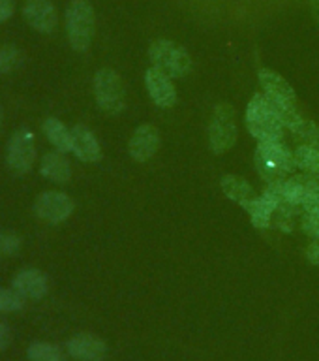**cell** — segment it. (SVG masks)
<instances>
[{
	"mask_svg": "<svg viewBox=\"0 0 319 361\" xmlns=\"http://www.w3.org/2000/svg\"><path fill=\"white\" fill-rule=\"evenodd\" d=\"M246 128L252 134V137L263 143V141H280L284 135V124L278 118L276 111L270 106L267 94L252 96V100L246 107Z\"/></svg>",
	"mask_w": 319,
	"mask_h": 361,
	"instance_id": "obj_1",
	"label": "cell"
},
{
	"mask_svg": "<svg viewBox=\"0 0 319 361\" xmlns=\"http://www.w3.org/2000/svg\"><path fill=\"white\" fill-rule=\"evenodd\" d=\"M256 169L267 183L287 179L297 168L293 152L280 141H263L256 147Z\"/></svg>",
	"mask_w": 319,
	"mask_h": 361,
	"instance_id": "obj_2",
	"label": "cell"
},
{
	"mask_svg": "<svg viewBox=\"0 0 319 361\" xmlns=\"http://www.w3.org/2000/svg\"><path fill=\"white\" fill-rule=\"evenodd\" d=\"M94 10L87 0H72L66 8V36L73 51L85 53L94 36Z\"/></svg>",
	"mask_w": 319,
	"mask_h": 361,
	"instance_id": "obj_3",
	"label": "cell"
},
{
	"mask_svg": "<svg viewBox=\"0 0 319 361\" xmlns=\"http://www.w3.org/2000/svg\"><path fill=\"white\" fill-rule=\"evenodd\" d=\"M149 59L152 66L169 78H186L192 72V56L182 45L171 39H156L149 47Z\"/></svg>",
	"mask_w": 319,
	"mask_h": 361,
	"instance_id": "obj_4",
	"label": "cell"
},
{
	"mask_svg": "<svg viewBox=\"0 0 319 361\" xmlns=\"http://www.w3.org/2000/svg\"><path fill=\"white\" fill-rule=\"evenodd\" d=\"M94 98L101 111L107 115H118L124 109L123 79L113 68H101L94 75Z\"/></svg>",
	"mask_w": 319,
	"mask_h": 361,
	"instance_id": "obj_5",
	"label": "cell"
},
{
	"mask_svg": "<svg viewBox=\"0 0 319 361\" xmlns=\"http://www.w3.org/2000/svg\"><path fill=\"white\" fill-rule=\"evenodd\" d=\"M237 141L235 109L230 104H218L214 107L208 124V145L214 154L230 151Z\"/></svg>",
	"mask_w": 319,
	"mask_h": 361,
	"instance_id": "obj_6",
	"label": "cell"
},
{
	"mask_svg": "<svg viewBox=\"0 0 319 361\" xmlns=\"http://www.w3.org/2000/svg\"><path fill=\"white\" fill-rule=\"evenodd\" d=\"M36 162V140L28 128H19L8 141L6 164L17 175L28 173Z\"/></svg>",
	"mask_w": 319,
	"mask_h": 361,
	"instance_id": "obj_7",
	"label": "cell"
},
{
	"mask_svg": "<svg viewBox=\"0 0 319 361\" xmlns=\"http://www.w3.org/2000/svg\"><path fill=\"white\" fill-rule=\"evenodd\" d=\"M34 214L47 224H61L72 216L75 203L64 192H42L34 202Z\"/></svg>",
	"mask_w": 319,
	"mask_h": 361,
	"instance_id": "obj_8",
	"label": "cell"
},
{
	"mask_svg": "<svg viewBox=\"0 0 319 361\" xmlns=\"http://www.w3.org/2000/svg\"><path fill=\"white\" fill-rule=\"evenodd\" d=\"M11 288L15 290L23 299H32L39 301L44 299L49 292V279L44 271L36 269V267H25L13 276Z\"/></svg>",
	"mask_w": 319,
	"mask_h": 361,
	"instance_id": "obj_9",
	"label": "cell"
},
{
	"mask_svg": "<svg viewBox=\"0 0 319 361\" xmlns=\"http://www.w3.org/2000/svg\"><path fill=\"white\" fill-rule=\"evenodd\" d=\"M66 352L77 361H104L107 355V344L94 333H77L68 338Z\"/></svg>",
	"mask_w": 319,
	"mask_h": 361,
	"instance_id": "obj_10",
	"label": "cell"
},
{
	"mask_svg": "<svg viewBox=\"0 0 319 361\" xmlns=\"http://www.w3.org/2000/svg\"><path fill=\"white\" fill-rule=\"evenodd\" d=\"M23 17L39 34H51L58 23V13L51 0H28L23 8Z\"/></svg>",
	"mask_w": 319,
	"mask_h": 361,
	"instance_id": "obj_11",
	"label": "cell"
},
{
	"mask_svg": "<svg viewBox=\"0 0 319 361\" xmlns=\"http://www.w3.org/2000/svg\"><path fill=\"white\" fill-rule=\"evenodd\" d=\"M160 130L154 124H141L130 137L128 152L135 162H146L151 160L160 149Z\"/></svg>",
	"mask_w": 319,
	"mask_h": 361,
	"instance_id": "obj_12",
	"label": "cell"
},
{
	"mask_svg": "<svg viewBox=\"0 0 319 361\" xmlns=\"http://www.w3.org/2000/svg\"><path fill=\"white\" fill-rule=\"evenodd\" d=\"M145 85L151 100L162 109H169L177 104V90L168 73L160 72L158 68L151 66L145 72Z\"/></svg>",
	"mask_w": 319,
	"mask_h": 361,
	"instance_id": "obj_13",
	"label": "cell"
},
{
	"mask_svg": "<svg viewBox=\"0 0 319 361\" xmlns=\"http://www.w3.org/2000/svg\"><path fill=\"white\" fill-rule=\"evenodd\" d=\"M72 152L81 162L94 164L101 160L100 141L96 140L94 132L89 126L75 124L72 128Z\"/></svg>",
	"mask_w": 319,
	"mask_h": 361,
	"instance_id": "obj_14",
	"label": "cell"
},
{
	"mask_svg": "<svg viewBox=\"0 0 319 361\" xmlns=\"http://www.w3.org/2000/svg\"><path fill=\"white\" fill-rule=\"evenodd\" d=\"M258 79L259 85H261V89L265 90V94L273 98L276 102H282V104H289V106H295V102H297V96H295V90L289 83H287L286 79L282 78L280 73L273 72V70H259L258 72Z\"/></svg>",
	"mask_w": 319,
	"mask_h": 361,
	"instance_id": "obj_15",
	"label": "cell"
},
{
	"mask_svg": "<svg viewBox=\"0 0 319 361\" xmlns=\"http://www.w3.org/2000/svg\"><path fill=\"white\" fill-rule=\"evenodd\" d=\"M39 173L51 183L66 185L68 180L72 179V164L66 158V152L51 151L44 154L39 162Z\"/></svg>",
	"mask_w": 319,
	"mask_h": 361,
	"instance_id": "obj_16",
	"label": "cell"
},
{
	"mask_svg": "<svg viewBox=\"0 0 319 361\" xmlns=\"http://www.w3.org/2000/svg\"><path fill=\"white\" fill-rule=\"evenodd\" d=\"M319 183L318 179H312L308 175H293V177H287L284 180H278V185H280V192L284 200L287 203H292L295 207L303 209V203L308 196L310 188Z\"/></svg>",
	"mask_w": 319,
	"mask_h": 361,
	"instance_id": "obj_17",
	"label": "cell"
},
{
	"mask_svg": "<svg viewBox=\"0 0 319 361\" xmlns=\"http://www.w3.org/2000/svg\"><path fill=\"white\" fill-rule=\"evenodd\" d=\"M242 207L248 211L250 219H252V224L256 228H261V230L270 228V220H273V214H275L276 202L267 192H263L261 196H256L254 200L246 202Z\"/></svg>",
	"mask_w": 319,
	"mask_h": 361,
	"instance_id": "obj_18",
	"label": "cell"
},
{
	"mask_svg": "<svg viewBox=\"0 0 319 361\" xmlns=\"http://www.w3.org/2000/svg\"><path fill=\"white\" fill-rule=\"evenodd\" d=\"M45 137L51 145L55 147L56 151L70 152L72 151V130L68 128L66 124L55 117H47L42 124Z\"/></svg>",
	"mask_w": 319,
	"mask_h": 361,
	"instance_id": "obj_19",
	"label": "cell"
},
{
	"mask_svg": "<svg viewBox=\"0 0 319 361\" xmlns=\"http://www.w3.org/2000/svg\"><path fill=\"white\" fill-rule=\"evenodd\" d=\"M220 186H222L225 196L239 203V205H244V203L256 197L252 185L246 183L242 177H239V175H224L220 179Z\"/></svg>",
	"mask_w": 319,
	"mask_h": 361,
	"instance_id": "obj_20",
	"label": "cell"
},
{
	"mask_svg": "<svg viewBox=\"0 0 319 361\" xmlns=\"http://www.w3.org/2000/svg\"><path fill=\"white\" fill-rule=\"evenodd\" d=\"M297 168L304 175H308L312 179L319 180V151L310 145L297 147V151L293 152Z\"/></svg>",
	"mask_w": 319,
	"mask_h": 361,
	"instance_id": "obj_21",
	"label": "cell"
},
{
	"mask_svg": "<svg viewBox=\"0 0 319 361\" xmlns=\"http://www.w3.org/2000/svg\"><path fill=\"white\" fill-rule=\"evenodd\" d=\"M28 361H66V355L56 344L34 341L27 348Z\"/></svg>",
	"mask_w": 319,
	"mask_h": 361,
	"instance_id": "obj_22",
	"label": "cell"
},
{
	"mask_svg": "<svg viewBox=\"0 0 319 361\" xmlns=\"http://www.w3.org/2000/svg\"><path fill=\"white\" fill-rule=\"evenodd\" d=\"M299 209L301 207H295V205L287 202L278 203L275 209V214H273V220H270V228L289 233L293 230V216L299 213Z\"/></svg>",
	"mask_w": 319,
	"mask_h": 361,
	"instance_id": "obj_23",
	"label": "cell"
},
{
	"mask_svg": "<svg viewBox=\"0 0 319 361\" xmlns=\"http://www.w3.org/2000/svg\"><path fill=\"white\" fill-rule=\"evenodd\" d=\"M23 62H25V55L19 47L11 44L0 47V75L15 72L17 68L23 66Z\"/></svg>",
	"mask_w": 319,
	"mask_h": 361,
	"instance_id": "obj_24",
	"label": "cell"
},
{
	"mask_svg": "<svg viewBox=\"0 0 319 361\" xmlns=\"http://www.w3.org/2000/svg\"><path fill=\"white\" fill-rule=\"evenodd\" d=\"M25 301L13 288H0V314L17 312L25 307Z\"/></svg>",
	"mask_w": 319,
	"mask_h": 361,
	"instance_id": "obj_25",
	"label": "cell"
},
{
	"mask_svg": "<svg viewBox=\"0 0 319 361\" xmlns=\"http://www.w3.org/2000/svg\"><path fill=\"white\" fill-rule=\"evenodd\" d=\"M23 239L15 231L0 230V258H10L21 250Z\"/></svg>",
	"mask_w": 319,
	"mask_h": 361,
	"instance_id": "obj_26",
	"label": "cell"
},
{
	"mask_svg": "<svg viewBox=\"0 0 319 361\" xmlns=\"http://www.w3.org/2000/svg\"><path fill=\"white\" fill-rule=\"evenodd\" d=\"M295 135H297L299 140L303 141V145L314 147V149H318L319 151V126L318 124H314L312 121H306V118H304V123L301 124V128L295 132Z\"/></svg>",
	"mask_w": 319,
	"mask_h": 361,
	"instance_id": "obj_27",
	"label": "cell"
},
{
	"mask_svg": "<svg viewBox=\"0 0 319 361\" xmlns=\"http://www.w3.org/2000/svg\"><path fill=\"white\" fill-rule=\"evenodd\" d=\"M301 226L304 233H308L312 239L319 237V211H304Z\"/></svg>",
	"mask_w": 319,
	"mask_h": 361,
	"instance_id": "obj_28",
	"label": "cell"
},
{
	"mask_svg": "<svg viewBox=\"0 0 319 361\" xmlns=\"http://www.w3.org/2000/svg\"><path fill=\"white\" fill-rule=\"evenodd\" d=\"M304 211H319V183H315L312 188H310L308 196L303 203Z\"/></svg>",
	"mask_w": 319,
	"mask_h": 361,
	"instance_id": "obj_29",
	"label": "cell"
},
{
	"mask_svg": "<svg viewBox=\"0 0 319 361\" xmlns=\"http://www.w3.org/2000/svg\"><path fill=\"white\" fill-rule=\"evenodd\" d=\"M13 341V331L4 320H0V352H4Z\"/></svg>",
	"mask_w": 319,
	"mask_h": 361,
	"instance_id": "obj_30",
	"label": "cell"
},
{
	"mask_svg": "<svg viewBox=\"0 0 319 361\" xmlns=\"http://www.w3.org/2000/svg\"><path fill=\"white\" fill-rule=\"evenodd\" d=\"M15 11V0H0V23L8 21Z\"/></svg>",
	"mask_w": 319,
	"mask_h": 361,
	"instance_id": "obj_31",
	"label": "cell"
},
{
	"mask_svg": "<svg viewBox=\"0 0 319 361\" xmlns=\"http://www.w3.org/2000/svg\"><path fill=\"white\" fill-rule=\"evenodd\" d=\"M306 259H308L310 264L319 265V237L312 239V243L306 248Z\"/></svg>",
	"mask_w": 319,
	"mask_h": 361,
	"instance_id": "obj_32",
	"label": "cell"
},
{
	"mask_svg": "<svg viewBox=\"0 0 319 361\" xmlns=\"http://www.w3.org/2000/svg\"><path fill=\"white\" fill-rule=\"evenodd\" d=\"M310 13H312V17H314V21L319 25V0H310Z\"/></svg>",
	"mask_w": 319,
	"mask_h": 361,
	"instance_id": "obj_33",
	"label": "cell"
},
{
	"mask_svg": "<svg viewBox=\"0 0 319 361\" xmlns=\"http://www.w3.org/2000/svg\"><path fill=\"white\" fill-rule=\"evenodd\" d=\"M0 132H2V106H0Z\"/></svg>",
	"mask_w": 319,
	"mask_h": 361,
	"instance_id": "obj_34",
	"label": "cell"
}]
</instances>
